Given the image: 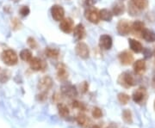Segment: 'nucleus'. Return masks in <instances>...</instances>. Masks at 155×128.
<instances>
[{"instance_id": "4be33fe9", "label": "nucleus", "mask_w": 155, "mask_h": 128, "mask_svg": "<svg viewBox=\"0 0 155 128\" xmlns=\"http://www.w3.org/2000/svg\"><path fill=\"white\" fill-rule=\"evenodd\" d=\"M144 29H145V24H144V22H142L140 21H135L131 25V30H133L134 33H137V34L140 33L141 34V32Z\"/></svg>"}, {"instance_id": "f8f14e48", "label": "nucleus", "mask_w": 155, "mask_h": 128, "mask_svg": "<svg viewBox=\"0 0 155 128\" xmlns=\"http://www.w3.org/2000/svg\"><path fill=\"white\" fill-rule=\"evenodd\" d=\"M119 60L123 65H129L134 61V56L128 51H123L119 54Z\"/></svg>"}, {"instance_id": "a18cd8bd", "label": "nucleus", "mask_w": 155, "mask_h": 128, "mask_svg": "<svg viewBox=\"0 0 155 128\" xmlns=\"http://www.w3.org/2000/svg\"><path fill=\"white\" fill-rule=\"evenodd\" d=\"M154 55H155V51H154Z\"/></svg>"}, {"instance_id": "aec40b11", "label": "nucleus", "mask_w": 155, "mask_h": 128, "mask_svg": "<svg viewBox=\"0 0 155 128\" xmlns=\"http://www.w3.org/2000/svg\"><path fill=\"white\" fill-rule=\"evenodd\" d=\"M136 9H138L139 10H145L147 5H148V2L147 0H131L130 2Z\"/></svg>"}, {"instance_id": "6e6552de", "label": "nucleus", "mask_w": 155, "mask_h": 128, "mask_svg": "<svg viewBox=\"0 0 155 128\" xmlns=\"http://www.w3.org/2000/svg\"><path fill=\"white\" fill-rule=\"evenodd\" d=\"M117 31L121 35H127L131 31V24L127 20H120L117 23Z\"/></svg>"}, {"instance_id": "ea45409f", "label": "nucleus", "mask_w": 155, "mask_h": 128, "mask_svg": "<svg viewBox=\"0 0 155 128\" xmlns=\"http://www.w3.org/2000/svg\"><path fill=\"white\" fill-rule=\"evenodd\" d=\"M92 128H100V127H99V126H97V125H95V126L92 127Z\"/></svg>"}, {"instance_id": "39448f33", "label": "nucleus", "mask_w": 155, "mask_h": 128, "mask_svg": "<svg viewBox=\"0 0 155 128\" xmlns=\"http://www.w3.org/2000/svg\"><path fill=\"white\" fill-rule=\"evenodd\" d=\"M84 16H85L86 19L89 22H91V23L97 24L100 21L99 10L97 9H96L95 7H89L84 12Z\"/></svg>"}, {"instance_id": "423d86ee", "label": "nucleus", "mask_w": 155, "mask_h": 128, "mask_svg": "<svg viewBox=\"0 0 155 128\" xmlns=\"http://www.w3.org/2000/svg\"><path fill=\"white\" fill-rule=\"evenodd\" d=\"M61 93L63 95L69 97V98H74L78 95V90L76 89V87L73 84H65L61 86Z\"/></svg>"}, {"instance_id": "37998d69", "label": "nucleus", "mask_w": 155, "mask_h": 128, "mask_svg": "<svg viewBox=\"0 0 155 128\" xmlns=\"http://www.w3.org/2000/svg\"><path fill=\"white\" fill-rule=\"evenodd\" d=\"M154 109H155V102H154Z\"/></svg>"}, {"instance_id": "473e14b6", "label": "nucleus", "mask_w": 155, "mask_h": 128, "mask_svg": "<svg viewBox=\"0 0 155 128\" xmlns=\"http://www.w3.org/2000/svg\"><path fill=\"white\" fill-rule=\"evenodd\" d=\"M11 24H12V28H13L14 30L18 29L22 26V23H21L20 20H18L17 18H14L13 20H11Z\"/></svg>"}, {"instance_id": "5701e85b", "label": "nucleus", "mask_w": 155, "mask_h": 128, "mask_svg": "<svg viewBox=\"0 0 155 128\" xmlns=\"http://www.w3.org/2000/svg\"><path fill=\"white\" fill-rule=\"evenodd\" d=\"M45 54L47 55V57L50 58H57L59 55V50L58 48H54V47H47L45 50Z\"/></svg>"}, {"instance_id": "f704fd0d", "label": "nucleus", "mask_w": 155, "mask_h": 128, "mask_svg": "<svg viewBox=\"0 0 155 128\" xmlns=\"http://www.w3.org/2000/svg\"><path fill=\"white\" fill-rule=\"evenodd\" d=\"M138 11H139V10L136 9L135 7L131 3H129V4H128V12H129V14L132 15V16L138 15Z\"/></svg>"}, {"instance_id": "a211bd4d", "label": "nucleus", "mask_w": 155, "mask_h": 128, "mask_svg": "<svg viewBox=\"0 0 155 128\" xmlns=\"http://www.w3.org/2000/svg\"><path fill=\"white\" fill-rule=\"evenodd\" d=\"M113 13L111 10H108V9H103L101 10H99V17L100 20L105 21V22H110L113 18Z\"/></svg>"}, {"instance_id": "393cba45", "label": "nucleus", "mask_w": 155, "mask_h": 128, "mask_svg": "<svg viewBox=\"0 0 155 128\" xmlns=\"http://www.w3.org/2000/svg\"><path fill=\"white\" fill-rule=\"evenodd\" d=\"M20 58L22 60L25 61V62H29L31 60V58H33V55L30 50L29 49H22L20 53Z\"/></svg>"}, {"instance_id": "7c9ffc66", "label": "nucleus", "mask_w": 155, "mask_h": 128, "mask_svg": "<svg viewBox=\"0 0 155 128\" xmlns=\"http://www.w3.org/2000/svg\"><path fill=\"white\" fill-rule=\"evenodd\" d=\"M91 114H92V116H93L95 119H100V118L103 116V112H102V110L100 109L99 108L95 107V108L92 109Z\"/></svg>"}, {"instance_id": "7ed1b4c3", "label": "nucleus", "mask_w": 155, "mask_h": 128, "mask_svg": "<svg viewBox=\"0 0 155 128\" xmlns=\"http://www.w3.org/2000/svg\"><path fill=\"white\" fill-rule=\"evenodd\" d=\"M75 53L76 54L83 58V59H87L90 56V49L89 47L83 41L78 42L76 47H75Z\"/></svg>"}, {"instance_id": "cd10ccee", "label": "nucleus", "mask_w": 155, "mask_h": 128, "mask_svg": "<svg viewBox=\"0 0 155 128\" xmlns=\"http://www.w3.org/2000/svg\"><path fill=\"white\" fill-rule=\"evenodd\" d=\"M122 119L123 120L126 122V123H132L133 121V118H132V113L130 112V110L128 109H125L122 113Z\"/></svg>"}, {"instance_id": "c85d7f7f", "label": "nucleus", "mask_w": 155, "mask_h": 128, "mask_svg": "<svg viewBox=\"0 0 155 128\" xmlns=\"http://www.w3.org/2000/svg\"><path fill=\"white\" fill-rule=\"evenodd\" d=\"M10 72H8V71H3V72H0V82L2 83H6L8 80H9V78H10Z\"/></svg>"}, {"instance_id": "f3484780", "label": "nucleus", "mask_w": 155, "mask_h": 128, "mask_svg": "<svg viewBox=\"0 0 155 128\" xmlns=\"http://www.w3.org/2000/svg\"><path fill=\"white\" fill-rule=\"evenodd\" d=\"M128 43H129V47H130L131 50L136 54H140L143 51V46L141 45V43L140 41L134 40V39H129Z\"/></svg>"}, {"instance_id": "72a5a7b5", "label": "nucleus", "mask_w": 155, "mask_h": 128, "mask_svg": "<svg viewBox=\"0 0 155 128\" xmlns=\"http://www.w3.org/2000/svg\"><path fill=\"white\" fill-rule=\"evenodd\" d=\"M28 45L29 46L30 48L32 49H36L37 47V42L36 41V40L32 37H29L28 39Z\"/></svg>"}, {"instance_id": "e433bc0d", "label": "nucleus", "mask_w": 155, "mask_h": 128, "mask_svg": "<svg viewBox=\"0 0 155 128\" xmlns=\"http://www.w3.org/2000/svg\"><path fill=\"white\" fill-rule=\"evenodd\" d=\"M47 92H40L38 95H37V99L39 101H44L47 99Z\"/></svg>"}, {"instance_id": "9b49d317", "label": "nucleus", "mask_w": 155, "mask_h": 128, "mask_svg": "<svg viewBox=\"0 0 155 128\" xmlns=\"http://www.w3.org/2000/svg\"><path fill=\"white\" fill-rule=\"evenodd\" d=\"M112 38L108 35H103L99 38V47L103 50H110L112 47Z\"/></svg>"}, {"instance_id": "0eeeda50", "label": "nucleus", "mask_w": 155, "mask_h": 128, "mask_svg": "<svg viewBox=\"0 0 155 128\" xmlns=\"http://www.w3.org/2000/svg\"><path fill=\"white\" fill-rule=\"evenodd\" d=\"M59 29L66 34L71 33L74 29V22L72 18H63L60 21L59 23Z\"/></svg>"}, {"instance_id": "dca6fc26", "label": "nucleus", "mask_w": 155, "mask_h": 128, "mask_svg": "<svg viewBox=\"0 0 155 128\" xmlns=\"http://www.w3.org/2000/svg\"><path fill=\"white\" fill-rule=\"evenodd\" d=\"M134 71L136 74L138 75H141L145 72L146 71V62L144 59H138L137 61H135L134 63Z\"/></svg>"}, {"instance_id": "f03ea898", "label": "nucleus", "mask_w": 155, "mask_h": 128, "mask_svg": "<svg viewBox=\"0 0 155 128\" xmlns=\"http://www.w3.org/2000/svg\"><path fill=\"white\" fill-rule=\"evenodd\" d=\"M118 83L123 86L124 88H130L135 84L133 75L130 72H127L120 75L118 78Z\"/></svg>"}, {"instance_id": "f257e3e1", "label": "nucleus", "mask_w": 155, "mask_h": 128, "mask_svg": "<svg viewBox=\"0 0 155 128\" xmlns=\"http://www.w3.org/2000/svg\"><path fill=\"white\" fill-rule=\"evenodd\" d=\"M1 59L6 65H9V66L16 65L18 62L17 54H16L15 51L11 49L4 50L1 54Z\"/></svg>"}, {"instance_id": "2f4dec72", "label": "nucleus", "mask_w": 155, "mask_h": 128, "mask_svg": "<svg viewBox=\"0 0 155 128\" xmlns=\"http://www.w3.org/2000/svg\"><path fill=\"white\" fill-rule=\"evenodd\" d=\"M72 106H73V109H78L83 110V111L85 109V108H84V104H83L82 102H78V101H76V100L73 102Z\"/></svg>"}, {"instance_id": "a878e982", "label": "nucleus", "mask_w": 155, "mask_h": 128, "mask_svg": "<svg viewBox=\"0 0 155 128\" xmlns=\"http://www.w3.org/2000/svg\"><path fill=\"white\" fill-rule=\"evenodd\" d=\"M76 120H77L78 124L79 126H82V127H84L86 126L87 124V121H89L88 118L86 117V115H84V113H79L78 114L77 118H76Z\"/></svg>"}, {"instance_id": "4c0bfd02", "label": "nucleus", "mask_w": 155, "mask_h": 128, "mask_svg": "<svg viewBox=\"0 0 155 128\" xmlns=\"http://www.w3.org/2000/svg\"><path fill=\"white\" fill-rule=\"evenodd\" d=\"M97 3V0H85V4L89 7H92Z\"/></svg>"}, {"instance_id": "1a4fd4ad", "label": "nucleus", "mask_w": 155, "mask_h": 128, "mask_svg": "<svg viewBox=\"0 0 155 128\" xmlns=\"http://www.w3.org/2000/svg\"><path fill=\"white\" fill-rule=\"evenodd\" d=\"M51 15L52 17L56 22H60L65 17V10L62 6L55 4L51 8Z\"/></svg>"}, {"instance_id": "4468645a", "label": "nucleus", "mask_w": 155, "mask_h": 128, "mask_svg": "<svg viewBox=\"0 0 155 128\" xmlns=\"http://www.w3.org/2000/svg\"><path fill=\"white\" fill-rule=\"evenodd\" d=\"M147 95V92L144 88H139L133 93V100L136 103H141Z\"/></svg>"}, {"instance_id": "a19ab883", "label": "nucleus", "mask_w": 155, "mask_h": 128, "mask_svg": "<svg viewBox=\"0 0 155 128\" xmlns=\"http://www.w3.org/2000/svg\"><path fill=\"white\" fill-rule=\"evenodd\" d=\"M11 1H13V2H15V3H17V2H19L20 0H11Z\"/></svg>"}, {"instance_id": "58836bf2", "label": "nucleus", "mask_w": 155, "mask_h": 128, "mask_svg": "<svg viewBox=\"0 0 155 128\" xmlns=\"http://www.w3.org/2000/svg\"><path fill=\"white\" fill-rule=\"evenodd\" d=\"M142 52L144 53V54H145L146 57H150V56H151V51L148 50L147 48H146V49L143 48V51H142Z\"/></svg>"}, {"instance_id": "79ce46f5", "label": "nucleus", "mask_w": 155, "mask_h": 128, "mask_svg": "<svg viewBox=\"0 0 155 128\" xmlns=\"http://www.w3.org/2000/svg\"><path fill=\"white\" fill-rule=\"evenodd\" d=\"M107 128H116V127H114L113 126H110V127H107Z\"/></svg>"}, {"instance_id": "2eb2a0df", "label": "nucleus", "mask_w": 155, "mask_h": 128, "mask_svg": "<svg viewBox=\"0 0 155 128\" xmlns=\"http://www.w3.org/2000/svg\"><path fill=\"white\" fill-rule=\"evenodd\" d=\"M85 29L84 26L81 23L78 24L73 29V36L77 40H81L85 37Z\"/></svg>"}, {"instance_id": "20e7f679", "label": "nucleus", "mask_w": 155, "mask_h": 128, "mask_svg": "<svg viewBox=\"0 0 155 128\" xmlns=\"http://www.w3.org/2000/svg\"><path fill=\"white\" fill-rule=\"evenodd\" d=\"M53 79L49 76H45L38 82V90L40 92H47L53 86Z\"/></svg>"}, {"instance_id": "c03bdc74", "label": "nucleus", "mask_w": 155, "mask_h": 128, "mask_svg": "<svg viewBox=\"0 0 155 128\" xmlns=\"http://www.w3.org/2000/svg\"><path fill=\"white\" fill-rule=\"evenodd\" d=\"M120 1H124V0H120Z\"/></svg>"}, {"instance_id": "c9c22d12", "label": "nucleus", "mask_w": 155, "mask_h": 128, "mask_svg": "<svg viewBox=\"0 0 155 128\" xmlns=\"http://www.w3.org/2000/svg\"><path fill=\"white\" fill-rule=\"evenodd\" d=\"M80 89H81V91L82 93H86L88 91V89H89V84L87 82H84L82 83V84L80 85Z\"/></svg>"}, {"instance_id": "c756f323", "label": "nucleus", "mask_w": 155, "mask_h": 128, "mask_svg": "<svg viewBox=\"0 0 155 128\" xmlns=\"http://www.w3.org/2000/svg\"><path fill=\"white\" fill-rule=\"evenodd\" d=\"M19 13L22 17H28L29 14L30 13V10H29V8L28 6H25V5H24V6H22V7L20 8Z\"/></svg>"}, {"instance_id": "bb28decb", "label": "nucleus", "mask_w": 155, "mask_h": 128, "mask_svg": "<svg viewBox=\"0 0 155 128\" xmlns=\"http://www.w3.org/2000/svg\"><path fill=\"white\" fill-rule=\"evenodd\" d=\"M117 98H118V101H119L121 104H123V105L128 104V102L129 100H130L129 95H127L126 93H120V94H118Z\"/></svg>"}, {"instance_id": "412c9836", "label": "nucleus", "mask_w": 155, "mask_h": 128, "mask_svg": "<svg viewBox=\"0 0 155 128\" xmlns=\"http://www.w3.org/2000/svg\"><path fill=\"white\" fill-rule=\"evenodd\" d=\"M125 11V6L123 3H116V4L113 6V9H112V13L113 15L115 16H120L121 14H123Z\"/></svg>"}, {"instance_id": "ddd939ff", "label": "nucleus", "mask_w": 155, "mask_h": 128, "mask_svg": "<svg viewBox=\"0 0 155 128\" xmlns=\"http://www.w3.org/2000/svg\"><path fill=\"white\" fill-rule=\"evenodd\" d=\"M57 78L59 81H66L68 78V72L66 66L64 64H59L57 65Z\"/></svg>"}, {"instance_id": "6ab92c4d", "label": "nucleus", "mask_w": 155, "mask_h": 128, "mask_svg": "<svg viewBox=\"0 0 155 128\" xmlns=\"http://www.w3.org/2000/svg\"><path fill=\"white\" fill-rule=\"evenodd\" d=\"M141 35H142V38L147 42H154V41H155V33L154 31L150 30V29H147L145 28L142 30Z\"/></svg>"}, {"instance_id": "b1692460", "label": "nucleus", "mask_w": 155, "mask_h": 128, "mask_svg": "<svg viewBox=\"0 0 155 128\" xmlns=\"http://www.w3.org/2000/svg\"><path fill=\"white\" fill-rule=\"evenodd\" d=\"M57 108H58L59 113V115L61 117L65 118V117H67L69 115L70 111H69L68 107L66 104H64V103H59Z\"/></svg>"}, {"instance_id": "9d476101", "label": "nucleus", "mask_w": 155, "mask_h": 128, "mask_svg": "<svg viewBox=\"0 0 155 128\" xmlns=\"http://www.w3.org/2000/svg\"><path fill=\"white\" fill-rule=\"evenodd\" d=\"M29 65H30V68L33 70V71H36V72H39V71H43L46 67V64L45 62L40 59V58L37 57H35V58H32L31 60L29 62Z\"/></svg>"}]
</instances>
